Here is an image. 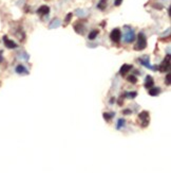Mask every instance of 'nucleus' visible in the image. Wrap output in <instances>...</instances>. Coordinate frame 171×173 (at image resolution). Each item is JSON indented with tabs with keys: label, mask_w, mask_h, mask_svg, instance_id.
<instances>
[{
	"label": "nucleus",
	"mask_w": 171,
	"mask_h": 173,
	"mask_svg": "<svg viewBox=\"0 0 171 173\" xmlns=\"http://www.w3.org/2000/svg\"><path fill=\"white\" fill-rule=\"evenodd\" d=\"M146 47H147V38H146L144 33H140L137 36V43L134 46V49L136 51H140L144 50Z\"/></svg>",
	"instance_id": "obj_1"
},
{
	"label": "nucleus",
	"mask_w": 171,
	"mask_h": 173,
	"mask_svg": "<svg viewBox=\"0 0 171 173\" xmlns=\"http://www.w3.org/2000/svg\"><path fill=\"white\" fill-rule=\"evenodd\" d=\"M121 2H123V0H115V2H114V6H121Z\"/></svg>",
	"instance_id": "obj_23"
},
{
	"label": "nucleus",
	"mask_w": 171,
	"mask_h": 173,
	"mask_svg": "<svg viewBox=\"0 0 171 173\" xmlns=\"http://www.w3.org/2000/svg\"><path fill=\"white\" fill-rule=\"evenodd\" d=\"M104 118H105V120H107V121H110L112 118H113L114 114L113 113H111V114H109V113H104Z\"/></svg>",
	"instance_id": "obj_16"
},
{
	"label": "nucleus",
	"mask_w": 171,
	"mask_h": 173,
	"mask_svg": "<svg viewBox=\"0 0 171 173\" xmlns=\"http://www.w3.org/2000/svg\"><path fill=\"white\" fill-rule=\"evenodd\" d=\"M3 43H4L5 47L9 49H15L17 48V44L14 42V40L12 39H9V37L5 35V36H3Z\"/></svg>",
	"instance_id": "obj_6"
},
{
	"label": "nucleus",
	"mask_w": 171,
	"mask_h": 173,
	"mask_svg": "<svg viewBox=\"0 0 171 173\" xmlns=\"http://www.w3.org/2000/svg\"><path fill=\"white\" fill-rule=\"evenodd\" d=\"M124 39L126 43H132V42L135 39V34H134V32H133V30L129 29L126 33H125Z\"/></svg>",
	"instance_id": "obj_5"
},
{
	"label": "nucleus",
	"mask_w": 171,
	"mask_h": 173,
	"mask_svg": "<svg viewBox=\"0 0 171 173\" xmlns=\"http://www.w3.org/2000/svg\"><path fill=\"white\" fill-rule=\"evenodd\" d=\"M137 93H125V97H129V98H135Z\"/></svg>",
	"instance_id": "obj_21"
},
{
	"label": "nucleus",
	"mask_w": 171,
	"mask_h": 173,
	"mask_svg": "<svg viewBox=\"0 0 171 173\" xmlns=\"http://www.w3.org/2000/svg\"><path fill=\"white\" fill-rule=\"evenodd\" d=\"M161 93V88L160 87H154V88H149V95L152 97H155L160 95Z\"/></svg>",
	"instance_id": "obj_12"
},
{
	"label": "nucleus",
	"mask_w": 171,
	"mask_h": 173,
	"mask_svg": "<svg viewBox=\"0 0 171 173\" xmlns=\"http://www.w3.org/2000/svg\"><path fill=\"white\" fill-rule=\"evenodd\" d=\"M170 82H171V75H170V73H167V75H166V84H167V85H170Z\"/></svg>",
	"instance_id": "obj_22"
},
{
	"label": "nucleus",
	"mask_w": 171,
	"mask_h": 173,
	"mask_svg": "<svg viewBox=\"0 0 171 173\" xmlns=\"http://www.w3.org/2000/svg\"><path fill=\"white\" fill-rule=\"evenodd\" d=\"M140 62L142 63L143 65L145 67H147V68H150V69H155V67L151 66L150 64V61H149V57H148V55H144L143 57H140Z\"/></svg>",
	"instance_id": "obj_7"
},
{
	"label": "nucleus",
	"mask_w": 171,
	"mask_h": 173,
	"mask_svg": "<svg viewBox=\"0 0 171 173\" xmlns=\"http://www.w3.org/2000/svg\"><path fill=\"white\" fill-rule=\"evenodd\" d=\"M98 35V31L97 30H93V31H91L89 34V39H95L96 38V36Z\"/></svg>",
	"instance_id": "obj_15"
},
{
	"label": "nucleus",
	"mask_w": 171,
	"mask_h": 173,
	"mask_svg": "<svg viewBox=\"0 0 171 173\" xmlns=\"http://www.w3.org/2000/svg\"><path fill=\"white\" fill-rule=\"evenodd\" d=\"M110 38L112 42H114V43H119V42H121V30L117 29V28L112 30L110 33Z\"/></svg>",
	"instance_id": "obj_2"
},
{
	"label": "nucleus",
	"mask_w": 171,
	"mask_h": 173,
	"mask_svg": "<svg viewBox=\"0 0 171 173\" xmlns=\"http://www.w3.org/2000/svg\"><path fill=\"white\" fill-rule=\"evenodd\" d=\"M125 122H126V121H125V119H119L118 121H117V125H116V128H117V130H121V128L125 125Z\"/></svg>",
	"instance_id": "obj_17"
},
{
	"label": "nucleus",
	"mask_w": 171,
	"mask_h": 173,
	"mask_svg": "<svg viewBox=\"0 0 171 173\" xmlns=\"http://www.w3.org/2000/svg\"><path fill=\"white\" fill-rule=\"evenodd\" d=\"M74 29H75V31H76L78 34H84V26L80 22H78L77 24H75Z\"/></svg>",
	"instance_id": "obj_11"
},
{
	"label": "nucleus",
	"mask_w": 171,
	"mask_h": 173,
	"mask_svg": "<svg viewBox=\"0 0 171 173\" xmlns=\"http://www.w3.org/2000/svg\"><path fill=\"white\" fill-rule=\"evenodd\" d=\"M60 24V22H59V20L58 19H55V20H53L52 24H50V28H54V27H58Z\"/></svg>",
	"instance_id": "obj_20"
},
{
	"label": "nucleus",
	"mask_w": 171,
	"mask_h": 173,
	"mask_svg": "<svg viewBox=\"0 0 171 173\" xmlns=\"http://www.w3.org/2000/svg\"><path fill=\"white\" fill-rule=\"evenodd\" d=\"M2 51H0V62H2Z\"/></svg>",
	"instance_id": "obj_25"
},
{
	"label": "nucleus",
	"mask_w": 171,
	"mask_h": 173,
	"mask_svg": "<svg viewBox=\"0 0 171 173\" xmlns=\"http://www.w3.org/2000/svg\"><path fill=\"white\" fill-rule=\"evenodd\" d=\"M50 12V8L48 6H41L38 10H37V14L38 15H47Z\"/></svg>",
	"instance_id": "obj_10"
},
{
	"label": "nucleus",
	"mask_w": 171,
	"mask_h": 173,
	"mask_svg": "<svg viewBox=\"0 0 171 173\" xmlns=\"http://www.w3.org/2000/svg\"><path fill=\"white\" fill-rule=\"evenodd\" d=\"M16 72L17 73H19V75H22V73H28V70L26 69V67L23 66V65H18V66L16 67Z\"/></svg>",
	"instance_id": "obj_13"
},
{
	"label": "nucleus",
	"mask_w": 171,
	"mask_h": 173,
	"mask_svg": "<svg viewBox=\"0 0 171 173\" xmlns=\"http://www.w3.org/2000/svg\"><path fill=\"white\" fill-rule=\"evenodd\" d=\"M138 118L142 120V126H147L149 124V113L147 111H144L138 115Z\"/></svg>",
	"instance_id": "obj_4"
},
{
	"label": "nucleus",
	"mask_w": 171,
	"mask_h": 173,
	"mask_svg": "<svg viewBox=\"0 0 171 173\" xmlns=\"http://www.w3.org/2000/svg\"><path fill=\"white\" fill-rule=\"evenodd\" d=\"M131 69H132V65L125 64V65L121 66V70H119V73H121V75H127V73H128V72H129Z\"/></svg>",
	"instance_id": "obj_9"
},
{
	"label": "nucleus",
	"mask_w": 171,
	"mask_h": 173,
	"mask_svg": "<svg viewBox=\"0 0 171 173\" xmlns=\"http://www.w3.org/2000/svg\"><path fill=\"white\" fill-rule=\"evenodd\" d=\"M123 113H124V114L125 115H129V114H131V111H130V109H126V111H124V112H123Z\"/></svg>",
	"instance_id": "obj_24"
},
{
	"label": "nucleus",
	"mask_w": 171,
	"mask_h": 173,
	"mask_svg": "<svg viewBox=\"0 0 171 173\" xmlns=\"http://www.w3.org/2000/svg\"><path fill=\"white\" fill-rule=\"evenodd\" d=\"M145 87L147 88V89H149V88H152V86L154 85V81H153V78L151 77V75H147L145 79Z\"/></svg>",
	"instance_id": "obj_8"
},
{
	"label": "nucleus",
	"mask_w": 171,
	"mask_h": 173,
	"mask_svg": "<svg viewBox=\"0 0 171 173\" xmlns=\"http://www.w3.org/2000/svg\"><path fill=\"white\" fill-rule=\"evenodd\" d=\"M72 16H73V14H72V13H69L68 15H67V17H66V20H65V26H67V24H68L69 22H71V18H72Z\"/></svg>",
	"instance_id": "obj_19"
},
{
	"label": "nucleus",
	"mask_w": 171,
	"mask_h": 173,
	"mask_svg": "<svg viewBox=\"0 0 171 173\" xmlns=\"http://www.w3.org/2000/svg\"><path fill=\"white\" fill-rule=\"evenodd\" d=\"M127 80L129 81L130 83H133V84H135V83L137 82V79L135 75H129V77L127 78Z\"/></svg>",
	"instance_id": "obj_18"
},
{
	"label": "nucleus",
	"mask_w": 171,
	"mask_h": 173,
	"mask_svg": "<svg viewBox=\"0 0 171 173\" xmlns=\"http://www.w3.org/2000/svg\"><path fill=\"white\" fill-rule=\"evenodd\" d=\"M170 68V55H167V57L163 61L160 67H158V70L161 72H166L167 70H169Z\"/></svg>",
	"instance_id": "obj_3"
},
{
	"label": "nucleus",
	"mask_w": 171,
	"mask_h": 173,
	"mask_svg": "<svg viewBox=\"0 0 171 173\" xmlns=\"http://www.w3.org/2000/svg\"><path fill=\"white\" fill-rule=\"evenodd\" d=\"M107 3H108V0H100L97 4V8L99 9L100 11H104L107 8Z\"/></svg>",
	"instance_id": "obj_14"
}]
</instances>
